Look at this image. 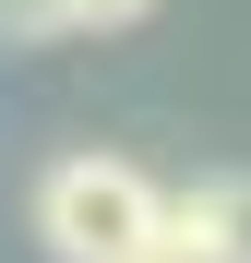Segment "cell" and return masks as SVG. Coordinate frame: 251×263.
Returning <instances> with one entry per match:
<instances>
[{
	"label": "cell",
	"mask_w": 251,
	"mask_h": 263,
	"mask_svg": "<svg viewBox=\"0 0 251 263\" xmlns=\"http://www.w3.org/2000/svg\"><path fill=\"white\" fill-rule=\"evenodd\" d=\"M72 36V0H0V48H48Z\"/></svg>",
	"instance_id": "obj_3"
},
{
	"label": "cell",
	"mask_w": 251,
	"mask_h": 263,
	"mask_svg": "<svg viewBox=\"0 0 251 263\" xmlns=\"http://www.w3.org/2000/svg\"><path fill=\"white\" fill-rule=\"evenodd\" d=\"M156 0H72V24H144Z\"/></svg>",
	"instance_id": "obj_4"
},
{
	"label": "cell",
	"mask_w": 251,
	"mask_h": 263,
	"mask_svg": "<svg viewBox=\"0 0 251 263\" xmlns=\"http://www.w3.org/2000/svg\"><path fill=\"white\" fill-rule=\"evenodd\" d=\"M156 263H251V180H191L156 203Z\"/></svg>",
	"instance_id": "obj_2"
},
{
	"label": "cell",
	"mask_w": 251,
	"mask_h": 263,
	"mask_svg": "<svg viewBox=\"0 0 251 263\" xmlns=\"http://www.w3.org/2000/svg\"><path fill=\"white\" fill-rule=\"evenodd\" d=\"M156 180L132 156H60L36 180V239L60 263H156Z\"/></svg>",
	"instance_id": "obj_1"
}]
</instances>
